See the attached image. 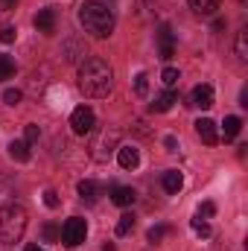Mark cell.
<instances>
[{"mask_svg": "<svg viewBox=\"0 0 248 251\" xmlns=\"http://www.w3.org/2000/svg\"><path fill=\"white\" fill-rule=\"evenodd\" d=\"M134 94H137V97H146V94H149V76H146V73H137V76H134Z\"/></svg>", "mask_w": 248, "mask_h": 251, "instance_id": "cell-22", "label": "cell"}, {"mask_svg": "<svg viewBox=\"0 0 248 251\" xmlns=\"http://www.w3.org/2000/svg\"><path fill=\"white\" fill-rule=\"evenodd\" d=\"M44 204H47V207H59V193H56V190H47V193H44Z\"/></svg>", "mask_w": 248, "mask_h": 251, "instance_id": "cell-32", "label": "cell"}, {"mask_svg": "<svg viewBox=\"0 0 248 251\" xmlns=\"http://www.w3.org/2000/svg\"><path fill=\"white\" fill-rule=\"evenodd\" d=\"M175 102H178V94H175L173 88H167V91H161V94L155 97V102H149V111H152V114H164V111H170Z\"/></svg>", "mask_w": 248, "mask_h": 251, "instance_id": "cell-8", "label": "cell"}, {"mask_svg": "<svg viewBox=\"0 0 248 251\" xmlns=\"http://www.w3.org/2000/svg\"><path fill=\"white\" fill-rule=\"evenodd\" d=\"M190 100H193L190 105H196V108H210L213 105V85H207V82L204 85H196Z\"/></svg>", "mask_w": 248, "mask_h": 251, "instance_id": "cell-9", "label": "cell"}, {"mask_svg": "<svg viewBox=\"0 0 248 251\" xmlns=\"http://www.w3.org/2000/svg\"><path fill=\"white\" fill-rule=\"evenodd\" d=\"M44 237H47V243H56V240H59V228H56L53 222H47V225H44Z\"/></svg>", "mask_w": 248, "mask_h": 251, "instance_id": "cell-31", "label": "cell"}, {"mask_svg": "<svg viewBox=\"0 0 248 251\" xmlns=\"http://www.w3.org/2000/svg\"><path fill=\"white\" fill-rule=\"evenodd\" d=\"M94 126H97V117H94V111H91L88 105H79V108L70 114V128H73L76 134H91Z\"/></svg>", "mask_w": 248, "mask_h": 251, "instance_id": "cell-6", "label": "cell"}, {"mask_svg": "<svg viewBox=\"0 0 248 251\" xmlns=\"http://www.w3.org/2000/svg\"><path fill=\"white\" fill-rule=\"evenodd\" d=\"M0 3H3V9H6V12H9V9H15V6H18V0H0Z\"/></svg>", "mask_w": 248, "mask_h": 251, "instance_id": "cell-35", "label": "cell"}, {"mask_svg": "<svg viewBox=\"0 0 248 251\" xmlns=\"http://www.w3.org/2000/svg\"><path fill=\"white\" fill-rule=\"evenodd\" d=\"M161 184L167 193H178V190L184 187V176L178 173V170H167L164 176H161Z\"/></svg>", "mask_w": 248, "mask_h": 251, "instance_id": "cell-15", "label": "cell"}, {"mask_svg": "<svg viewBox=\"0 0 248 251\" xmlns=\"http://www.w3.org/2000/svg\"><path fill=\"white\" fill-rule=\"evenodd\" d=\"M158 44H161V59L170 62L173 53H175V38H173V29H170V26H161V32H158Z\"/></svg>", "mask_w": 248, "mask_h": 251, "instance_id": "cell-10", "label": "cell"}, {"mask_svg": "<svg viewBox=\"0 0 248 251\" xmlns=\"http://www.w3.org/2000/svg\"><path fill=\"white\" fill-rule=\"evenodd\" d=\"M237 59L240 62H248V29H240L237 32Z\"/></svg>", "mask_w": 248, "mask_h": 251, "instance_id": "cell-18", "label": "cell"}, {"mask_svg": "<svg viewBox=\"0 0 248 251\" xmlns=\"http://www.w3.org/2000/svg\"><path fill=\"white\" fill-rule=\"evenodd\" d=\"M9 158H15L18 164H26V161L32 158L29 143H26V140H12V143H9Z\"/></svg>", "mask_w": 248, "mask_h": 251, "instance_id": "cell-14", "label": "cell"}, {"mask_svg": "<svg viewBox=\"0 0 248 251\" xmlns=\"http://www.w3.org/2000/svg\"><path fill=\"white\" fill-rule=\"evenodd\" d=\"M24 137H26V143H35V140L41 137V128H38L35 123H29L26 126V131H24Z\"/></svg>", "mask_w": 248, "mask_h": 251, "instance_id": "cell-30", "label": "cell"}, {"mask_svg": "<svg viewBox=\"0 0 248 251\" xmlns=\"http://www.w3.org/2000/svg\"><path fill=\"white\" fill-rule=\"evenodd\" d=\"M35 29L50 35V32L56 29V12H53V9H41V12L35 15Z\"/></svg>", "mask_w": 248, "mask_h": 251, "instance_id": "cell-13", "label": "cell"}, {"mask_svg": "<svg viewBox=\"0 0 248 251\" xmlns=\"http://www.w3.org/2000/svg\"><path fill=\"white\" fill-rule=\"evenodd\" d=\"M117 161H120L123 170H134V167L140 164V152H137L134 146H120V149H117Z\"/></svg>", "mask_w": 248, "mask_h": 251, "instance_id": "cell-11", "label": "cell"}, {"mask_svg": "<svg viewBox=\"0 0 248 251\" xmlns=\"http://www.w3.org/2000/svg\"><path fill=\"white\" fill-rule=\"evenodd\" d=\"M196 134H198L201 143H207V146H216V143H219V131H216V123H213L210 117L196 120Z\"/></svg>", "mask_w": 248, "mask_h": 251, "instance_id": "cell-7", "label": "cell"}, {"mask_svg": "<svg viewBox=\"0 0 248 251\" xmlns=\"http://www.w3.org/2000/svg\"><path fill=\"white\" fill-rule=\"evenodd\" d=\"M26 231V210L21 204L0 207V243H18Z\"/></svg>", "mask_w": 248, "mask_h": 251, "instance_id": "cell-3", "label": "cell"}, {"mask_svg": "<svg viewBox=\"0 0 248 251\" xmlns=\"http://www.w3.org/2000/svg\"><path fill=\"white\" fill-rule=\"evenodd\" d=\"M26 251H44V249H38V246H26Z\"/></svg>", "mask_w": 248, "mask_h": 251, "instance_id": "cell-37", "label": "cell"}, {"mask_svg": "<svg viewBox=\"0 0 248 251\" xmlns=\"http://www.w3.org/2000/svg\"><path fill=\"white\" fill-rule=\"evenodd\" d=\"M167 231H170L167 225H155V228H149V234H146V240H149V243L155 246V243H161V240H164V234H167Z\"/></svg>", "mask_w": 248, "mask_h": 251, "instance_id": "cell-25", "label": "cell"}, {"mask_svg": "<svg viewBox=\"0 0 248 251\" xmlns=\"http://www.w3.org/2000/svg\"><path fill=\"white\" fill-rule=\"evenodd\" d=\"M114 149H120V128H114V126H102V128H97V126H94L91 158L99 161V164H105V161L111 158Z\"/></svg>", "mask_w": 248, "mask_h": 251, "instance_id": "cell-4", "label": "cell"}, {"mask_svg": "<svg viewBox=\"0 0 248 251\" xmlns=\"http://www.w3.org/2000/svg\"><path fill=\"white\" fill-rule=\"evenodd\" d=\"M213 29H225V18H216L213 21Z\"/></svg>", "mask_w": 248, "mask_h": 251, "instance_id": "cell-36", "label": "cell"}, {"mask_svg": "<svg viewBox=\"0 0 248 251\" xmlns=\"http://www.w3.org/2000/svg\"><path fill=\"white\" fill-rule=\"evenodd\" d=\"M111 85H114V70L105 59L91 56V59L82 62V67H79V91L85 97H94V100L108 97Z\"/></svg>", "mask_w": 248, "mask_h": 251, "instance_id": "cell-1", "label": "cell"}, {"mask_svg": "<svg viewBox=\"0 0 248 251\" xmlns=\"http://www.w3.org/2000/svg\"><path fill=\"white\" fill-rule=\"evenodd\" d=\"M164 146H167L170 152H175V149H178V140H175L173 134H167V137H164Z\"/></svg>", "mask_w": 248, "mask_h": 251, "instance_id": "cell-33", "label": "cell"}, {"mask_svg": "<svg viewBox=\"0 0 248 251\" xmlns=\"http://www.w3.org/2000/svg\"><path fill=\"white\" fill-rule=\"evenodd\" d=\"M15 38H18V29H15V26H3V29H0V41H3V44H12Z\"/></svg>", "mask_w": 248, "mask_h": 251, "instance_id": "cell-28", "label": "cell"}, {"mask_svg": "<svg viewBox=\"0 0 248 251\" xmlns=\"http://www.w3.org/2000/svg\"><path fill=\"white\" fill-rule=\"evenodd\" d=\"M161 79H164V85H167V88H175V85H178V79H181V73H178L175 67H167V70L161 73Z\"/></svg>", "mask_w": 248, "mask_h": 251, "instance_id": "cell-24", "label": "cell"}, {"mask_svg": "<svg viewBox=\"0 0 248 251\" xmlns=\"http://www.w3.org/2000/svg\"><path fill=\"white\" fill-rule=\"evenodd\" d=\"M213 213H216V204H213V201H201V204H198V213H196V216L207 219V216H213Z\"/></svg>", "mask_w": 248, "mask_h": 251, "instance_id": "cell-29", "label": "cell"}, {"mask_svg": "<svg viewBox=\"0 0 248 251\" xmlns=\"http://www.w3.org/2000/svg\"><path fill=\"white\" fill-rule=\"evenodd\" d=\"M12 193H15V184H12V178L0 176V204H3L6 199H12Z\"/></svg>", "mask_w": 248, "mask_h": 251, "instance_id": "cell-23", "label": "cell"}, {"mask_svg": "<svg viewBox=\"0 0 248 251\" xmlns=\"http://www.w3.org/2000/svg\"><path fill=\"white\" fill-rule=\"evenodd\" d=\"M240 105L248 108V91H246V88H243V94H240Z\"/></svg>", "mask_w": 248, "mask_h": 251, "instance_id": "cell-34", "label": "cell"}, {"mask_svg": "<svg viewBox=\"0 0 248 251\" xmlns=\"http://www.w3.org/2000/svg\"><path fill=\"white\" fill-rule=\"evenodd\" d=\"M128 231H134V216L131 213H123L120 222H117V237H125Z\"/></svg>", "mask_w": 248, "mask_h": 251, "instance_id": "cell-20", "label": "cell"}, {"mask_svg": "<svg viewBox=\"0 0 248 251\" xmlns=\"http://www.w3.org/2000/svg\"><path fill=\"white\" fill-rule=\"evenodd\" d=\"M3 102H6V105H18V102H21V91H18V88H6V91H3Z\"/></svg>", "mask_w": 248, "mask_h": 251, "instance_id": "cell-27", "label": "cell"}, {"mask_svg": "<svg viewBox=\"0 0 248 251\" xmlns=\"http://www.w3.org/2000/svg\"><path fill=\"white\" fill-rule=\"evenodd\" d=\"M15 76V62L9 56H0V82L3 79H12Z\"/></svg>", "mask_w": 248, "mask_h": 251, "instance_id": "cell-21", "label": "cell"}, {"mask_svg": "<svg viewBox=\"0 0 248 251\" xmlns=\"http://www.w3.org/2000/svg\"><path fill=\"white\" fill-rule=\"evenodd\" d=\"M76 190H79V196H82L88 204H97V201H99V196H102V187H99L97 181H88V178H85V181H79V187H76Z\"/></svg>", "mask_w": 248, "mask_h": 251, "instance_id": "cell-12", "label": "cell"}, {"mask_svg": "<svg viewBox=\"0 0 248 251\" xmlns=\"http://www.w3.org/2000/svg\"><path fill=\"white\" fill-rule=\"evenodd\" d=\"M243 128V120L240 117H225V140H234Z\"/></svg>", "mask_w": 248, "mask_h": 251, "instance_id": "cell-19", "label": "cell"}, {"mask_svg": "<svg viewBox=\"0 0 248 251\" xmlns=\"http://www.w3.org/2000/svg\"><path fill=\"white\" fill-rule=\"evenodd\" d=\"M190 225H193V231H196L198 237H210V225H207V222H204L201 216H196V219H193Z\"/></svg>", "mask_w": 248, "mask_h": 251, "instance_id": "cell-26", "label": "cell"}, {"mask_svg": "<svg viewBox=\"0 0 248 251\" xmlns=\"http://www.w3.org/2000/svg\"><path fill=\"white\" fill-rule=\"evenodd\" d=\"M76 18H79L82 29L91 32L94 38H108L111 29H114V15H111V9H108L105 3H99V0H85V3H79Z\"/></svg>", "mask_w": 248, "mask_h": 251, "instance_id": "cell-2", "label": "cell"}, {"mask_svg": "<svg viewBox=\"0 0 248 251\" xmlns=\"http://www.w3.org/2000/svg\"><path fill=\"white\" fill-rule=\"evenodd\" d=\"M59 237H62V243L67 246V249L82 246V243H85V237H88V225H85V219H82V216H70V219L62 225Z\"/></svg>", "mask_w": 248, "mask_h": 251, "instance_id": "cell-5", "label": "cell"}, {"mask_svg": "<svg viewBox=\"0 0 248 251\" xmlns=\"http://www.w3.org/2000/svg\"><path fill=\"white\" fill-rule=\"evenodd\" d=\"M111 201H114L117 207H128V204L134 201V190L131 187H114L111 190Z\"/></svg>", "mask_w": 248, "mask_h": 251, "instance_id": "cell-16", "label": "cell"}, {"mask_svg": "<svg viewBox=\"0 0 248 251\" xmlns=\"http://www.w3.org/2000/svg\"><path fill=\"white\" fill-rule=\"evenodd\" d=\"M219 3H222V0H190V9H193L196 15H213V12L219 9Z\"/></svg>", "mask_w": 248, "mask_h": 251, "instance_id": "cell-17", "label": "cell"}]
</instances>
